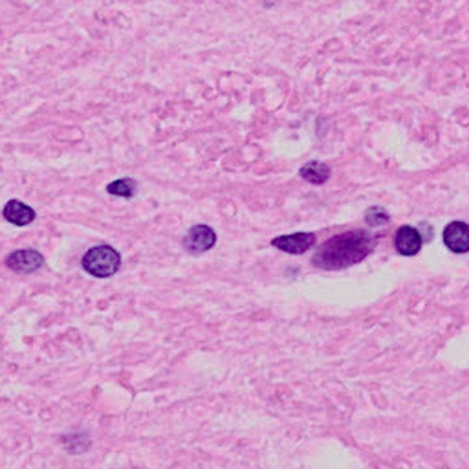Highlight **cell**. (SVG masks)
Returning <instances> with one entry per match:
<instances>
[{
  "label": "cell",
  "mask_w": 469,
  "mask_h": 469,
  "mask_svg": "<svg viewBox=\"0 0 469 469\" xmlns=\"http://www.w3.org/2000/svg\"><path fill=\"white\" fill-rule=\"evenodd\" d=\"M374 250V238L363 229L345 231L328 238L313 255V264L323 270H343L363 261Z\"/></svg>",
  "instance_id": "cell-1"
},
{
  "label": "cell",
  "mask_w": 469,
  "mask_h": 469,
  "mask_svg": "<svg viewBox=\"0 0 469 469\" xmlns=\"http://www.w3.org/2000/svg\"><path fill=\"white\" fill-rule=\"evenodd\" d=\"M119 266H121V255L112 246H94L83 257V270L99 279H106L118 273Z\"/></svg>",
  "instance_id": "cell-2"
},
{
  "label": "cell",
  "mask_w": 469,
  "mask_h": 469,
  "mask_svg": "<svg viewBox=\"0 0 469 469\" xmlns=\"http://www.w3.org/2000/svg\"><path fill=\"white\" fill-rule=\"evenodd\" d=\"M9 270L17 273H34L44 264L43 255L35 250H17L6 258Z\"/></svg>",
  "instance_id": "cell-3"
},
{
  "label": "cell",
  "mask_w": 469,
  "mask_h": 469,
  "mask_svg": "<svg viewBox=\"0 0 469 469\" xmlns=\"http://www.w3.org/2000/svg\"><path fill=\"white\" fill-rule=\"evenodd\" d=\"M216 244V235L209 226H193L183 238V246L193 253H203Z\"/></svg>",
  "instance_id": "cell-4"
},
{
  "label": "cell",
  "mask_w": 469,
  "mask_h": 469,
  "mask_svg": "<svg viewBox=\"0 0 469 469\" xmlns=\"http://www.w3.org/2000/svg\"><path fill=\"white\" fill-rule=\"evenodd\" d=\"M313 244H316V235L312 233H293V235H283L271 241L273 248L292 255L305 253Z\"/></svg>",
  "instance_id": "cell-5"
},
{
  "label": "cell",
  "mask_w": 469,
  "mask_h": 469,
  "mask_svg": "<svg viewBox=\"0 0 469 469\" xmlns=\"http://www.w3.org/2000/svg\"><path fill=\"white\" fill-rule=\"evenodd\" d=\"M444 244L453 253H468L469 251V224L465 222H451L444 229Z\"/></svg>",
  "instance_id": "cell-6"
},
{
  "label": "cell",
  "mask_w": 469,
  "mask_h": 469,
  "mask_svg": "<svg viewBox=\"0 0 469 469\" xmlns=\"http://www.w3.org/2000/svg\"><path fill=\"white\" fill-rule=\"evenodd\" d=\"M394 248H396L398 253L405 255V257L416 255L422 250V235L416 228L402 226L394 235Z\"/></svg>",
  "instance_id": "cell-7"
},
{
  "label": "cell",
  "mask_w": 469,
  "mask_h": 469,
  "mask_svg": "<svg viewBox=\"0 0 469 469\" xmlns=\"http://www.w3.org/2000/svg\"><path fill=\"white\" fill-rule=\"evenodd\" d=\"M4 218L11 222L13 226H28L35 220V211L28 206V203L21 202V200H9L4 206L2 211Z\"/></svg>",
  "instance_id": "cell-8"
},
{
  "label": "cell",
  "mask_w": 469,
  "mask_h": 469,
  "mask_svg": "<svg viewBox=\"0 0 469 469\" xmlns=\"http://www.w3.org/2000/svg\"><path fill=\"white\" fill-rule=\"evenodd\" d=\"M299 174L305 178L306 182L321 186V183H325L326 180H328L330 167L326 163H323V161H308V163L301 167Z\"/></svg>",
  "instance_id": "cell-9"
},
{
  "label": "cell",
  "mask_w": 469,
  "mask_h": 469,
  "mask_svg": "<svg viewBox=\"0 0 469 469\" xmlns=\"http://www.w3.org/2000/svg\"><path fill=\"white\" fill-rule=\"evenodd\" d=\"M106 191H109L110 195L131 198V196L134 195V182L128 180V178L127 180H116V182H112L109 187H106Z\"/></svg>",
  "instance_id": "cell-10"
},
{
  "label": "cell",
  "mask_w": 469,
  "mask_h": 469,
  "mask_svg": "<svg viewBox=\"0 0 469 469\" xmlns=\"http://www.w3.org/2000/svg\"><path fill=\"white\" fill-rule=\"evenodd\" d=\"M64 448L70 453L77 455V453H85L89 449V438L85 435H72L64 438Z\"/></svg>",
  "instance_id": "cell-11"
},
{
  "label": "cell",
  "mask_w": 469,
  "mask_h": 469,
  "mask_svg": "<svg viewBox=\"0 0 469 469\" xmlns=\"http://www.w3.org/2000/svg\"><path fill=\"white\" fill-rule=\"evenodd\" d=\"M365 218H367V224L372 226V228H378V226L381 224H387L389 222V215H387V211L381 208H370L367 211V215H365Z\"/></svg>",
  "instance_id": "cell-12"
}]
</instances>
